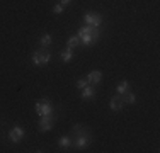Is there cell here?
Listing matches in <instances>:
<instances>
[{"label":"cell","instance_id":"cell-1","mask_svg":"<svg viewBox=\"0 0 160 153\" xmlns=\"http://www.w3.org/2000/svg\"><path fill=\"white\" fill-rule=\"evenodd\" d=\"M31 60H32L34 65H38V67H39V65H46V63H49V60H51V53H49V49L41 48V49H38V51L32 53Z\"/></svg>","mask_w":160,"mask_h":153},{"label":"cell","instance_id":"cell-2","mask_svg":"<svg viewBox=\"0 0 160 153\" xmlns=\"http://www.w3.org/2000/svg\"><path fill=\"white\" fill-rule=\"evenodd\" d=\"M34 109H36V112L39 114V116L53 114V106H51V102H49L48 99H41V101H38L36 106H34Z\"/></svg>","mask_w":160,"mask_h":153},{"label":"cell","instance_id":"cell-3","mask_svg":"<svg viewBox=\"0 0 160 153\" xmlns=\"http://www.w3.org/2000/svg\"><path fill=\"white\" fill-rule=\"evenodd\" d=\"M55 121H56L55 114H46V116H41V119H39V126H38V129H39L41 133H46V131H49V129L53 128Z\"/></svg>","mask_w":160,"mask_h":153},{"label":"cell","instance_id":"cell-4","mask_svg":"<svg viewBox=\"0 0 160 153\" xmlns=\"http://www.w3.org/2000/svg\"><path fill=\"white\" fill-rule=\"evenodd\" d=\"M78 37H80V44H83V46H92L94 43H97V39H99V31L94 29L92 32L82 34V36H78Z\"/></svg>","mask_w":160,"mask_h":153},{"label":"cell","instance_id":"cell-5","mask_svg":"<svg viewBox=\"0 0 160 153\" xmlns=\"http://www.w3.org/2000/svg\"><path fill=\"white\" fill-rule=\"evenodd\" d=\"M83 21H85L87 26H92V27H99L102 22V15L97 12H87L83 15Z\"/></svg>","mask_w":160,"mask_h":153},{"label":"cell","instance_id":"cell-6","mask_svg":"<svg viewBox=\"0 0 160 153\" xmlns=\"http://www.w3.org/2000/svg\"><path fill=\"white\" fill-rule=\"evenodd\" d=\"M9 140L12 141V143H19V141L22 140V136H24V129L21 128V126H14V128L9 129Z\"/></svg>","mask_w":160,"mask_h":153},{"label":"cell","instance_id":"cell-7","mask_svg":"<svg viewBox=\"0 0 160 153\" xmlns=\"http://www.w3.org/2000/svg\"><path fill=\"white\" fill-rule=\"evenodd\" d=\"M90 143V135H82V136H75V141H72L75 148H85Z\"/></svg>","mask_w":160,"mask_h":153},{"label":"cell","instance_id":"cell-8","mask_svg":"<svg viewBox=\"0 0 160 153\" xmlns=\"http://www.w3.org/2000/svg\"><path fill=\"white\" fill-rule=\"evenodd\" d=\"M124 106V101H123V95H114V97L111 99V109L114 111V112H118V111H121Z\"/></svg>","mask_w":160,"mask_h":153},{"label":"cell","instance_id":"cell-9","mask_svg":"<svg viewBox=\"0 0 160 153\" xmlns=\"http://www.w3.org/2000/svg\"><path fill=\"white\" fill-rule=\"evenodd\" d=\"M94 97H96V87L87 85L85 89H83V92H82V99L83 101H92Z\"/></svg>","mask_w":160,"mask_h":153},{"label":"cell","instance_id":"cell-10","mask_svg":"<svg viewBox=\"0 0 160 153\" xmlns=\"http://www.w3.org/2000/svg\"><path fill=\"white\" fill-rule=\"evenodd\" d=\"M82 135H90V131L87 128H83V126H80V124H75L70 131V136H82Z\"/></svg>","mask_w":160,"mask_h":153},{"label":"cell","instance_id":"cell-11","mask_svg":"<svg viewBox=\"0 0 160 153\" xmlns=\"http://www.w3.org/2000/svg\"><path fill=\"white\" fill-rule=\"evenodd\" d=\"M87 80H89V83H92V85H97V83H101L102 80V73L101 72H90L89 75H87Z\"/></svg>","mask_w":160,"mask_h":153},{"label":"cell","instance_id":"cell-12","mask_svg":"<svg viewBox=\"0 0 160 153\" xmlns=\"http://www.w3.org/2000/svg\"><path fill=\"white\" fill-rule=\"evenodd\" d=\"M60 58H62V61H65V63H68V61H72V58H73V51H72L70 48L63 49V51L60 53Z\"/></svg>","mask_w":160,"mask_h":153},{"label":"cell","instance_id":"cell-13","mask_svg":"<svg viewBox=\"0 0 160 153\" xmlns=\"http://www.w3.org/2000/svg\"><path fill=\"white\" fill-rule=\"evenodd\" d=\"M123 101H124V104H135L136 102V95L133 94V92H126V94H123Z\"/></svg>","mask_w":160,"mask_h":153},{"label":"cell","instance_id":"cell-14","mask_svg":"<svg viewBox=\"0 0 160 153\" xmlns=\"http://www.w3.org/2000/svg\"><path fill=\"white\" fill-rule=\"evenodd\" d=\"M78 44H80V37H78V36H72V37H68V41H67V48L73 49V48H77Z\"/></svg>","mask_w":160,"mask_h":153},{"label":"cell","instance_id":"cell-15","mask_svg":"<svg viewBox=\"0 0 160 153\" xmlns=\"http://www.w3.org/2000/svg\"><path fill=\"white\" fill-rule=\"evenodd\" d=\"M51 41H53L51 34H44V36H41V39H39V44H41V48H48V46L51 44Z\"/></svg>","mask_w":160,"mask_h":153},{"label":"cell","instance_id":"cell-16","mask_svg":"<svg viewBox=\"0 0 160 153\" xmlns=\"http://www.w3.org/2000/svg\"><path fill=\"white\" fill-rule=\"evenodd\" d=\"M118 94H119V95H123V94H126V92L129 90V83L126 82V80H123V82H121L119 83V85H118Z\"/></svg>","mask_w":160,"mask_h":153},{"label":"cell","instance_id":"cell-17","mask_svg":"<svg viewBox=\"0 0 160 153\" xmlns=\"http://www.w3.org/2000/svg\"><path fill=\"white\" fill-rule=\"evenodd\" d=\"M58 145L62 148H68V146H72V140L68 136H62V138H60V141H58Z\"/></svg>","mask_w":160,"mask_h":153},{"label":"cell","instance_id":"cell-18","mask_svg":"<svg viewBox=\"0 0 160 153\" xmlns=\"http://www.w3.org/2000/svg\"><path fill=\"white\" fill-rule=\"evenodd\" d=\"M94 29H97V27H92V26H83V27H80L78 29V34H77V36H82V34H87V32H92V31Z\"/></svg>","mask_w":160,"mask_h":153},{"label":"cell","instance_id":"cell-19","mask_svg":"<svg viewBox=\"0 0 160 153\" xmlns=\"http://www.w3.org/2000/svg\"><path fill=\"white\" fill-rule=\"evenodd\" d=\"M87 85H89V80H87V78H80V80H77V87H78V89H85Z\"/></svg>","mask_w":160,"mask_h":153},{"label":"cell","instance_id":"cell-20","mask_svg":"<svg viewBox=\"0 0 160 153\" xmlns=\"http://www.w3.org/2000/svg\"><path fill=\"white\" fill-rule=\"evenodd\" d=\"M53 12L55 14H63V5L62 3H55V5H53Z\"/></svg>","mask_w":160,"mask_h":153},{"label":"cell","instance_id":"cell-21","mask_svg":"<svg viewBox=\"0 0 160 153\" xmlns=\"http://www.w3.org/2000/svg\"><path fill=\"white\" fill-rule=\"evenodd\" d=\"M60 3H62V5L65 7V5H70V3H72V0H62Z\"/></svg>","mask_w":160,"mask_h":153}]
</instances>
